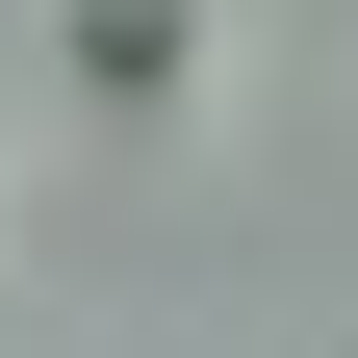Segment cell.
Masks as SVG:
<instances>
[{
    "instance_id": "obj_1",
    "label": "cell",
    "mask_w": 358,
    "mask_h": 358,
    "mask_svg": "<svg viewBox=\"0 0 358 358\" xmlns=\"http://www.w3.org/2000/svg\"><path fill=\"white\" fill-rule=\"evenodd\" d=\"M179 52H205V26H179V0H77V77H103V103H154Z\"/></svg>"
}]
</instances>
